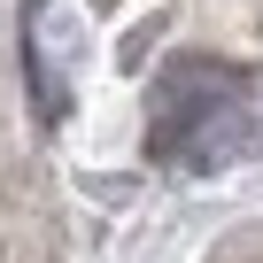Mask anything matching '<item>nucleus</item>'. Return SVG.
Listing matches in <instances>:
<instances>
[{"mask_svg": "<svg viewBox=\"0 0 263 263\" xmlns=\"http://www.w3.org/2000/svg\"><path fill=\"white\" fill-rule=\"evenodd\" d=\"M248 147V108L232 101V78L209 62H186L163 78V124H155V155H178L194 171L224 163Z\"/></svg>", "mask_w": 263, "mask_h": 263, "instance_id": "nucleus-1", "label": "nucleus"}]
</instances>
